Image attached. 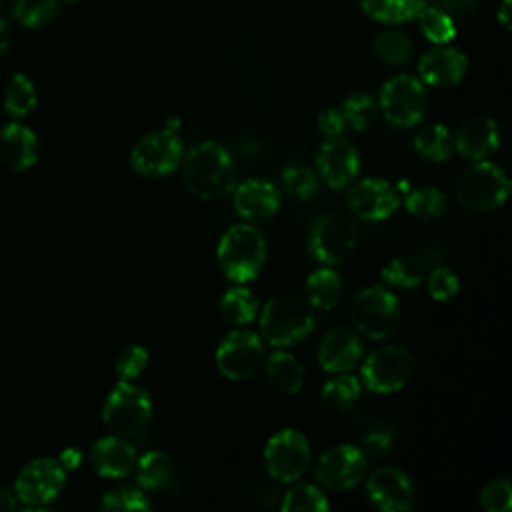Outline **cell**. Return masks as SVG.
Wrapping results in <instances>:
<instances>
[{"label": "cell", "mask_w": 512, "mask_h": 512, "mask_svg": "<svg viewBox=\"0 0 512 512\" xmlns=\"http://www.w3.org/2000/svg\"><path fill=\"white\" fill-rule=\"evenodd\" d=\"M180 166L186 190L200 200L222 198L238 184L234 158L214 140H204L192 146L182 156Z\"/></svg>", "instance_id": "obj_1"}, {"label": "cell", "mask_w": 512, "mask_h": 512, "mask_svg": "<svg viewBox=\"0 0 512 512\" xmlns=\"http://www.w3.org/2000/svg\"><path fill=\"white\" fill-rule=\"evenodd\" d=\"M268 246L254 224L230 226L216 246V260L222 274L234 284L252 282L264 268Z\"/></svg>", "instance_id": "obj_2"}, {"label": "cell", "mask_w": 512, "mask_h": 512, "mask_svg": "<svg viewBox=\"0 0 512 512\" xmlns=\"http://www.w3.org/2000/svg\"><path fill=\"white\" fill-rule=\"evenodd\" d=\"M260 336L274 348H290L306 340L314 330L312 306L294 294L270 298L258 316Z\"/></svg>", "instance_id": "obj_3"}, {"label": "cell", "mask_w": 512, "mask_h": 512, "mask_svg": "<svg viewBox=\"0 0 512 512\" xmlns=\"http://www.w3.org/2000/svg\"><path fill=\"white\" fill-rule=\"evenodd\" d=\"M456 200L468 212L486 214L498 210L510 194V178L502 166L478 160L456 180Z\"/></svg>", "instance_id": "obj_4"}, {"label": "cell", "mask_w": 512, "mask_h": 512, "mask_svg": "<svg viewBox=\"0 0 512 512\" xmlns=\"http://www.w3.org/2000/svg\"><path fill=\"white\" fill-rule=\"evenodd\" d=\"M152 412V398L142 386L134 380H118L104 400L102 420L110 434L128 438L148 426Z\"/></svg>", "instance_id": "obj_5"}, {"label": "cell", "mask_w": 512, "mask_h": 512, "mask_svg": "<svg viewBox=\"0 0 512 512\" xmlns=\"http://www.w3.org/2000/svg\"><path fill=\"white\" fill-rule=\"evenodd\" d=\"M428 106L430 96L426 84L412 74H396L388 78L378 94V112H382L396 128H412L420 124Z\"/></svg>", "instance_id": "obj_6"}, {"label": "cell", "mask_w": 512, "mask_h": 512, "mask_svg": "<svg viewBox=\"0 0 512 512\" xmlns=\"http://www.w3.org/2000/svg\"><path fill=\"white\" fill-rule=\"evenodd\" d=\"M350 316L358 332L372 340H384L392 336L400 324V302L396 294L382 284L366 286L352 298Z\"/></svg>", "instance_id": "obj_7"}, {"label": "cell", "mask_w": 512, "mask_h": 512, "mask_svg": "<svg viewBox=\"0 0 512 512\" xmlns=\"http://www.w3.org/2000/svg\"><path fill=\"white\" fill-rule=\"evenodd\" d=\"M356 224L340 214V212H326L320 214L308 230L306 246L308 254L324 264V266H336L342 264L354 250L356 244Z\"/></svg>", "instance_id": "obj_8"}, {"label": "cell", "mask_w": 512, "mask_h": 512, "mask_svg": "<svg viewBox=\"0 0 512 512\" xmlns=\"http://www.w3.org/2000/svg\"><path fill=\"white\" fill-rule=\"evenodd\" d=\"M264 358H266V352H264L262 338L256 332L240 326L224 334L214 354L218 372L232 382H242L252 378L262 368Z\"/></svg>", "instance_id": "obj_9"}, {"label": "cell", "mask_w": 512, "mask_h": 512, "mask_svg": "<svg viewBox=\"0 0 512 512\" xmlns=\"http://www.w3.org/2000/svg\"><path fill=\"white\" fill-rule=\"evenodd\" d=\"M66 486V470L58 458L38 456L26 462L14 480V496L26 508H42Z\"/></svg>", "instance_id": "obj_10"}, {"label": "cell", "mask_w": 512, "mask_h": 512, "mask_svg": "<svg viewBox=\"0 0 512 512\" xmlns=\"http://www.w3.org/2000/svg\"><path fill=\"white\" fill-rule=\"evenodd\" d=\"M414 372V356L396 344L370 352L360 366V382L374 394H392L404 388Z\"/></svg>", "instance_id": "obj_11"}, {"label": "cell", "mask_w": 512, "mask_h": 512, "mask_svg": "<svg viewBox=\"0 0 512 512\" xmlns=\"http://www.w3.org/2000/svg\"><path fill=\"white\" fill-rule=\"evenodd\" d=\"M264 468L278 482L292 484L300 480L310 464V442L296 428H282L266 440Z\"/></svg>", "instance_id": "obj_12"}, {"label": "cell", "mask_w": 512, "mask_h": 512, "mask_svg": "<svg viewBox=\"0 0 512 512\" xmlns=\"http://www.w3.org/2000/svg\"><path fill=\"white\" fill-rule=\"evenodd\" d=\"M184 156L182 140L166 128L144 134L130 152V166L146 178H162L172 174Z\"/></svg>", "instance_id": "obj_13"}, {"label": "cell", "mask_w": 512, "mask_h": 512, "mask_svg": "<svg viewBox=\"0 0 512 512\" xmlns=\"http://www.w3.org/2000/svg\"><path fill=\"white\" fill-rule=\"evenodd\" d=\"M368 472V456L352 444H336L314 462V478L320 486L340 492L356 486Z\"/></svg>", "instance_id": "obj_14"}, {"label": "cell", "mask_w": 512, "mask_h": 512, "mask_svg": "<svg viewBox=\"0 0 512 512\" xmlns=\"http://www.w3.org/2000/svg\"><path fill=\"white\" fill-rule=\"evenodd\" d=\"M398 188L384 178H364L348 190V206L358 220L380 222L396 212Z\"/></svg>", "instance_id": "obj_15"}, {"label": "cell", "mask_w": 512, "mask_h": 512, "mask_svg": "<svg viewBox=\"0 0 512 512\" xmlns=\"http://www.w3.org/2000/svg\"><path fill=\"white\" fill-rule=\"evenodd\" d=\"M368 500L382 512H406L414 506V486L396 466H380L368 474Z\"/></svg>", "instance_id": "obj_16"}, {"label": "cell", "mask_w": 512, "mask_h": 512, "mask_svg": "<svg viewBox=\"0 0 512 512\" xmlns=\"http://www.w3.org/2000/svg\"><path fill=\"white\" fill-rule=\"evenodd\" d=\"M316 168L328 188L342 190L358 176L360 154L342 136L326 138L316 150Z\"/></svg>", "instance_id": "obj_17"}, {"label": "cell", "mask_w": 512, "mask_h": 512, "mask_svg": "<svg viewBox=\"0 0 512 512\" xmlns=\"http://www.w3.org/2000/svg\"><path fill=\"white\" fill-rule=\"evenodd\" d=\"M232 192L234 210L248 224L270 222L282 204L280 190L264 178H248L236 184Z\"/></svg>", "instance_id": "obj_18"}, {"label": "cell", "mask_w": 512, "mask_h": 512, "mask_svg": "<svg viewBox=\"0 0 512 512\" xmlns=\"http://www.w3.org/2000/svg\"><path fill=\"white\" fill-rule=\"evenodd\" d=\"M468 72V56L450 44H434L418 60V78L432 88L458 84Z\"/></svg>", "instance_id": "obj_19"}, {"label": "cell", "mask_w": 512, "mask_h": 512, "mask_svg": "<svg viewBox=\"0 0 512 512\" xmlns=\"http://www.w3.org/2000/svg\"><path fill=\"white\" fill-rule=\"evenodd\" d=\"M454 138V150L470 160H488L500 146V130L496 120L484 114H474L462 120L456 128Z\"/></svg>", "instance_id": "obj_20"}, {"label": "cell", "mask_w": 512, "mask_h": 512, "mask_svg": "<svg viewBox=\"0 0 512 512\" xmlns=\"http://www.w3.org/2000/svg\"><path fill=\"white\" fill-rule=\"evenodd\" d=\"M40 158V140L32 128L22 120H10L0 128V162L14 170L24 172Z\"/></svg>", "instance_id": "obj_21"}, {"label": "cell", "mask_w": 512, "mask_h": 512, "mask_svg": "<svg viewBox=\"0 0 512 512\" xmlns=\"http://www.w3.org/2000/svg\"><path fill=\"white\" fill-rule=\"evenodd\" d=\"M136 450L134 446L124 438L116 434H108L98 438L90 446V466L92 470L102 478H124L132 472L136 464Z\"/></svg>", "instance_id": "obj_22"}, {"label": "cell", "mask_w": 512, "mask_h": 512, "mask_svg": "<svg viewBox=\"0 0 512 512\" xmlns=\"http://www.w3.org/2000/svg\"><path fill=\"white\" fill-rule=\"evenodd\" d=\"M362 360L360 338L344 328L330 330L318 346V362L330 374H342L356 368Z\"/></svg>", "instance_id": "obj_23"}, {"label": "cell", "mask_w": 512, "mask_h": 512, "mask_svg": "<svg viewBox=\"0 0 512 512\" xmlns=\"http://www.w3.org/2000/svg\"><path fill=\"white\" fill-rule=\"evenodd\" d=\"M264 370L270 384L282 394H296L304 386V368L298 358L284 348H276L264 358Z\"/></svg>", "instance_id": "obj_24"}, {"label": "cell", "mask_w": 512, "mask_h": 512, "mask_svg": "<svg viewBox=\"0 0 512 512\" xmlns=\"http://www.w3.org/2000/svg\"><path fill=\"white\" fill-rule=\"evenodd\" d=\"M136 484L142 490H164L174 484L176 468L172 458L162 450H150L136 458Z\"/></svg>", "instance_id": "obj_25"}, {"label": "cell", "mask_w": 512, "mask_h": 512, "mask_svg": "<svg viewBox=\"0 0 512 512\" xmlns=\"http://www.w3.org/2000/svg\"><path fill=\"white\" fill-rule=\"evenodd\" d=\"M342 298V278L332 266H322L306 278V302L316 310H332Z\"/></svg>", "instance_id": "obj_26"}, {"label": "cell", "mask_w": 512, "mask_h": 512, "mask_svg": "<svg viewBox=\"0 0 512 512\" xmlns=\"http://www.w3.org/2000/svg\"><path fill=\"white\" fill-rule=\"evenodd\" d=\"M414 150L422 160L440 164V162L448 160L454 150L452 132L448 130V126H444L440 122L426 124L414 136Z\"/></svg>", "instance_id": "obj_27"}, {"label": "cell", "mask_w": 512, "mask_h": 512, "mask_svg": "<svg viewBox=\"0 0 512 512\" xmlns=\"http://www.w3.org/2000/svg\"><path fill=\"white\" fill-rule=\"evenodd\" d=\"M2 104L12 120L26 118L38 104V92L34 82L22 72L12 74L4 86Z\"/></svg>", "instance_id": "obj_28"}, {"label": "cell", "mask_w": 512, "mask_h": 512, "mask_svg": "<svg viewBox=\"0 0 512 512\" xmlns=\"http://www.w3.org/2000/svg\"><path fill=\"white\" fill-rule=\"evenodd\" d=\"M258 312V296L244 284L228 288L220 298V314L232 326H246Z\"/></svg>", "instance_id": "obj_29"}, {"label": "cell", "mask_w": 512, "mask_h": 512, "mask_svg": "<svg viewBox=\"0 0 512 512\" xmlns=\"http://www.w3.org/2000/svg\"><path fill=\"white\" fill-rule=\"evenodd\" d=\"M428 0H358L362 12L382 24H402L420 12Z\"/></svg>", "instance_id": "obj_30"}, {"label": "cell", "mask_w": 512, "mask_h": 512, "mask_svg": "<svg viewBox=\"0 0 512 512\" xmlns=\"http://www.w3.org/2000/svg\"><path fill=\"white\" fill-rule=\"evenodd\" d=\"M374 54L388 66H402L412 58V38L396 28H384L372 38Z\"/></svg>", "instance_id": "obj_31"}, {"label": "cell", "mask_w": 512, "mask_h": 512, "mask_svg": "<svg viewBox=\"0 0 512 512\" xmlns=\"http://www.w3.org/2000/svg\"><path fill=\"white\" fill-rule=\"evenodd\" d=\"M404 208L410 216L428 222L440 218L446 212L448 200L446 194L436 186H418L406 194Z\"/></svg>", "instance_id": "obj_32"}, {"label": "cell", "mask_w": 512, "mask_h": 512, "mask_svg": "<svg viewBox=\"0 0 512 512\" xmlns=\"http://www.w3.org/2000/svg\"><path fill=\"white\" fill-rule=\"evenodd\" d=\"M360 394H362L360 378L352 376L350 372H342L324 382L320 398L328 408L336 412H344L356 404Z\"/></svg>", "instance_id": "obj_33"}, {"label": "cell", "mask_w": 512, "mask_h": 512, "mask_svg": "<svg viewBox=\"0 0 512 512\" xmlns=\"http://www.w3.org/2000/svg\"><path fill=\"white\" fill-rule=\"evenodd\" d=\"M418 28L432 44H450L456 36V22L438 6L426 2L416 14Z\"/></svg>", "instance_id": "obj_34"}, {"label": "cell", "mask_w": 512, "mask_h": 512, "mask_svg": "<svg viewBox=\"0 0 512 512\" xmlns=\"http://www.w3.org/2000/svg\"><path fill=\"white\" fill-rule=\"evenodd\" d=\"M422 278H424V264L418 256H412V254L396 256L382 268V280L394 288L412 290L422 282Z\"/></svg>", "instance_id": "obj_35"}, {"label": "cell", "mask_w": 512, "mask_h": 512, "mask_svg": "<svg viewBox=\"0 0 512 512\" xmlns=\"http://www.w3.org/2000/svg\"><path fill=\"white\" fill-rule=\"evenodd\" d=\"M340 112L348 128L354 132H364L374 124L378 116V100L372 94L354 92L342 102Z\"/></svg>", "instance_id": "obj_36"}, {"label": "cell", "mask_w": 512, "mask_h": 512, "mask_svg": "<svg viewBox=\"0 0 512 512\" xmlns=\"http://www.w3.org/2000/svg\"><path fill=\"white\" fill-rule=\"evenodd\" d=\"M60 0H16L14 18L24 28L36 30L52 24L60 14Z\"/></svg>", "instance_id": "obj_37"}, {"label": "cell", "mask_w": 512, "mask_h": 512, "mask_svg": "<svg viewBox=\"0 0 512 512\" xmlns=\"http://www.w3.org/2000/svg\"><path fill=\"white\" fill-rule=\"evenodd\" d=\"M280 508L284 512H326L330 502L314 484H294L284 492Z\"/></svg>", "instance_id": "obj_38"}, {"label": "cell", "mask_w": 512, "mask_h": 512, "mask_svg": "<svg viewBox=\"0 0 512 512\" xmlns=\"http://www.w3.org/2000/svg\"><path fill=\"white\" fill-rule=\"evenodd\" d=\"M282 188L298 200H312L318 192V176L302 164H290L282 170Z\"/></svg>", "instance_id": "obj_39"}, {"label": "cell", "mask_w": 512, "mask_h": 512, "mask_svg": "<svg viewBox=\"0 0 512 512\" xmlns=\"http://www.w3.org/2000/svg\"><path fill=\"white\" fill-rule=\"evenodd\" d=\"M100 508L108 510V512H128V510H150V500L148 496L142 492V488H134V486H118L108 490L102 498H100Z\"/></svg>", "instance_id": "obj_40"}, {"label": "cell", "mask_w": 512, "mask_h": 512, "mask_svg": "<svg viewBox=\"0 0 512 512\" xmlns=\"http://www.w3.org/2000/svg\"><path fill=\"white\" fill-rule=\"evenodd\" d=\"M150 356L148 350L140 344H128L124 346L114 362V370L118 380H136L148 366Z\"/></svg>", "instance_id": "obj_41"}, {"label": "cell", "mask_w": 512, "mask_h": 512, "mask_svg": "<svg viewBox=\"0 0 512 512\" xmlns=\"http://www.w3.org/2000/svg\"><path fill=\"white\" fill-rule=\"evenodd\" d=\"M478 502L486 512H508L512 508V484L508 478L486 482L478 494Z\"/></svg>", "instance_id": "obj_42"}, {"label": "cell", "mask_w": 512, "mask_h": 512, "mask_svg": "<svg viewBox=\"0 0 512 512\" xmlns=\"http://www.w3.org/2000/svg\"><path fill=\"white\" fill-rule=\"evenodd\" d=\"M458 288H460L458 276L454 274V270H450L446 266L434 268L428 276V294L436 302H448L450 298L456 296Z\"/></svg>", "instance_id": "obj_43"}, {"label": "cell", "mask_w": 512, "mask_h": 512, "mask_svg": "<svg viewBox=\"0 0 512 512\" xmlns=\"http://www.w3.org/2000/svg\"><path fill=\"white\" fill-rule=\"evenodd\" d=\"M318 130L326 136V138H334V136H342V132L346 130V122L342 118L340 108H326L318 114Z\"/></svg>", "instance_id": "obj_44"}, {"label": "cell", "mask_w": 512, "mask_h": 512, "mask_svg": "<svg viewBox=\"0 0 512 512\" xmlns=\"http://www.w3.org/2000/svg\"><path fill=\"white\" fill-rule=\"evenodd\" d=\"M392 444H394V434L388 428H372L364 436V446L372 454H384L392 448Z\"/></svg>", "instance_id": "obj_45"}, {"label": "cell", "mask_w": 512, "mask_h": 512, "mask_svg": "<svg viewBox=\"0 0 512 512\" xmlns=\"http://www.w3.org/2000/svg\"><path fill=\"white\" fill-rule=\"evenodd\" d=\"M430 4L438 6L440 10H444L448 16H452L454 22L468 18L474 12L476 2L474 0H428Z\"/></svg>", "instance_id": "obj_46"}, {"label": "cell", "mask_w": 512, "mask_h": 512, "mask_svg": "<svg viewBox=\"0 0 512 512\" xmlns=\"http://www.w3.org/2000/svg\"><path fill=\"white\" fill-rule=\"evenodd\" d=\"M60 464L64 466V470H74L80 462H82V452L78 448H66L60 456H58Z\"/></svg>", "instance_id": "obj_47"}, {"label": "cell", "mask_w": 512, "mask_h": 512, "mask_svg": "<svg viewBox=\"0 0 512 512\" xmlns=\"http://www.w3.org/2000/svg\"><path fill=\"white\" fill-rule=\"evenodd\" d=\"M18 508V500L14 496V490L0 484V512H14Z\"/></svg>", "instance_id": "obj_48"}, {"label": "cell", "mask_w": 512, "mask_h": 512, "mask_svg": "<svg viewBox=\"0 0 512 512\" xmlns=\"http://www.w3.org/2000/svg\"><path fill=\"white\" fill-rule=\"evenodd\" d=\"M510 2H512V0H502L500 6L496 8V22H498L504 30H510Z\"/></svg>", "instance_id": "obj_49"}, {"label": "cell", "mask_w": 512, "mask_h": 512, "mask_svg": "<svg viewBox=\"0 0 512 512\" xmlns=\"http://www.w3.org/2000/svg\"><path fill=\"white\" fill-rule=\"evenodd\" d=\"M8 46H10V30H8L6 20L0 18V58L6 54Z\"/></svg>", "instance_id": "obj_50"}, {"label": "cell", "mask_w": 512, "mask_h": 512, "mask_svg": "<svg viewBox=\"0 0 512 512\" xmlns=\"http://www.w3.org/2000/svg\"><path fill=\"white\" fill-rule=\"evenodd\" d=\"M178 126H180V120L178 118H170L168 122H166V130H170V132H176L178 130Z\"/></svg>", "instance_id": "obj_51"}, {"label": "cell", "mask_w": 512, "mask_h": 512, "mask_svg": "<svg viewBox=\"0 0 512 512\" xmlns=\"http://www.w3.org/2000/svg\"><path fill=\"white\" fill-rule=\"evenodd\" d=\"M60 2H66V4H74V2H78V0H60Z\"/></svg>", "instance_id": "obj_52"}]
</instances>
